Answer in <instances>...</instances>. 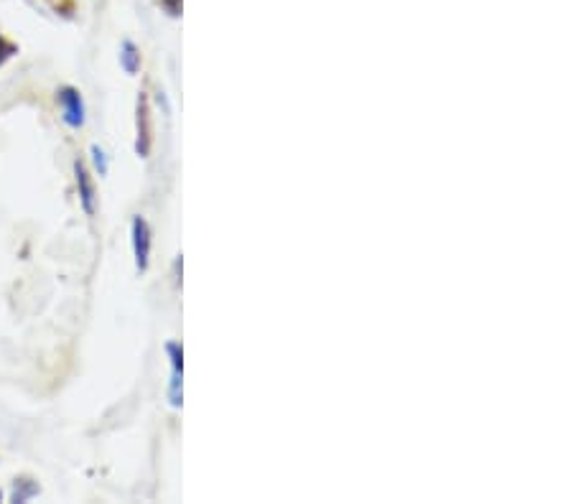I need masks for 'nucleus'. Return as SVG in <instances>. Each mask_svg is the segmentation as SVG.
<instances>
[{
	"mask_svg": "<svg viewBox=\"0 0 573 504\" xmlns=\"http://www.w3.org/2000/svg\"><path fill=\"white\" fill-rule=\"evenodd\" d=\"M130 235H133V255H135V268L138 273H146L148 265H151V224L146 222V217L135 214L133 224H130Z\"/></svg>",
	"mask_w": 573,
	"mask_h": 504,
	"instance_id": "obj_1",
	"label": "nucleus"
},
{
	"mask_svg": "<svg viewBox=\"0 0 573 504\" xmlns=\"http://www.w3.org/2000/svg\"><path fill=\"white\" fill-rule=\"evenodd\" d=\"M166 354L171 362V380H169V403L171 408H181L184 403V349L179 342L166 344Z\"/></svg>",
	"mask_w": 573,
	"mask_h": 504,
	"instance_id": "obj_2",
	"label": "nucleus"
},
{
	"mask_svg": "<svg viewBox=\"0 0 573 504\" xmlns=\"http://www.w3.org/2000/svg\"><path fill=\"white\" fill-rule=\"evenodd\" d=\"M57 100L62 105V120L69 128H82L85 125V100L79 95V90L74 87H62L57 92Z\"/></svg>",
	"mask_w": 573,
	"mask_h": 504,
	"instance_id": "obj_3",
	"label": "nucleus"
},
{
	"mask_svg": "<svg viewBox=\"0 0 573 504\" xmlns=\"http://www.w3.org/2000/svg\"><path fill=\"white\" fill-rule=\"evenodd\" d=\"M135 125H138V138H135V153L141 158H148L153 146V128H151V105H148V97L143 95L138 97V118H135Z\"/></svg>",
	"mask_w": 573,
	"mask_h": 504,
	"instance_id": "obj_4",
	"label": "nucleus"
},
{
	"mask_svg": "<svg viewBox=\"0 0 573 504\" xmlns=\"http://www.w3.org/2000/svg\"><path fill=\"white\" fill-rule=\"evenodd\" d=\"M74 176H77V189H79V204L85 209L87 217H92L97 209V191L95 181H92L90 171L82 161H74Z\"/></svg>",
	"mask_w": 573,
	"mask_h": 504,
	"instance_id": "obj_5",
	"label": "nucleus"
},
{
	"mask_svg": "<svg viewBox=\"0 0 573 504\" xmlns=\"http://www.w3.org/2000/svg\"><path fill=\"white\" fill-rule=\"evenodd\" d=\"M120 64H123V69L128 74H135L141 69V51H138V46H135L133 41H125L123 49H120Z\"/></svg>",
	"mask_w": 573,
	"mask_h": 504,
	"instance_id": "obj_6",
	"label": "nucleus"
},
{
	"mask_svg": "<svg viewBox=\"0 0 573 504\" xmlns=\"http://www.w3.org/2000/svg\"><path fill=\"white\" fill-rule=\"evenodd\" d=\"M21 484H23V489L16 487V492H13V502H26V499L34 497V494L39 492V487H36V484H31L29 479H23Z\"/></svg>",
	"mask_w": 573,
	"mask_h": 504,
	"instance_id": "obj_7",
	"label": "nucleus"
},
{
	"mask_svg": "<svg viewBox=\"0 0 573 504\" xmlns=\"http://www.w3.org/2000/svg\"><path fill=\"white\" fill-rule=\"evenodd\" d=\"M92 161H95L97 174L107 176V171H110V166H107V156H105V151H102L100 146H92Z\"/></svg>",
	"mask_w": 573,
	"mask_h": 504,
	"instance_id": "obj_8",
	"label": "nucleus"
},
{
	"mask_svg": "<svg viewBox=\"0 0 573 504\" xmlns=\"http://www.w3.org/2000/svg\"><path fill=\"white\" fill-rule=\"evenodd\" d=\"M13 54H16V46L8 44V41L0 36V67H3V64H6Z\"/></svg>",
	"mask_w": 573,
	"mask_h": 504,
	"instance_id": "obj_9",
	"label": "nucleus"
},
{
	"mask_svg": "<svg viewBox=\"0 0 573 504\" xmlns=\"http://www.w3.org/2000/svg\"><path fill=\"white\" fill-rule=\"evenodd\" d=\"M161 6L169 8L171 16H179V13H181V0H163Z\"/></svg>",
	"mask_w": 573,
	"mask_h": 504,
	"instance_id": "obj_10",
	"label": "nucleus"
},
{
	"mask_svg": "<svg viewBox=\"0 0 573 504\" xmlns=\"http://www.w3.org/2000/svg\"><path fill=\"white\" fill-rule=\"evenodd\" d=\"M0 499H3V494H0Z\"/></svg>",
	"mask_w": 573,
	"mask_h": 504,
	"instance_id": "obj_11",
	"label": "nucleus"
}]
</instances>
